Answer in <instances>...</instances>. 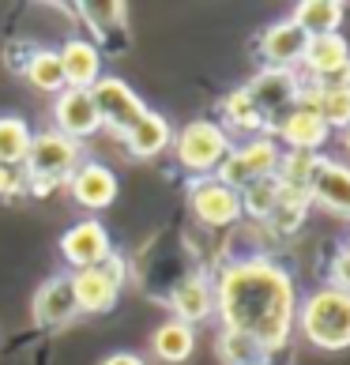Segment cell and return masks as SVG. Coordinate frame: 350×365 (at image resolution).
Listing matches in <instances>:
<instances>
[{
  "mask_svg": "<svg viewBox=\"0 0 350 365\" xmlns=\"http://www.w3.org/2000/svg\"><path fill=\"white\" fill-rule=\"evenodd\" d=\"M211 287L222 328L249 335L264 354H275L290 343L294 317H298V287L287 267L264 256H245L226 264Z\"/></svg>",
  "mask_w": 350,
  "mask_h": 365,
  "instance_id": "1",
  "label": "cell"
},
{
  "mask_svg": "<svg viewBox=\"0 0 350 365\" xmlns=\"http://www.w3.org/2000/svg\"><path fill=\"white\" fill-rule=\"evenodd\" d=\"M294 328L320 350H346L350 346V294L335 287H320L298 305Z\"/></svg>",
  "mask_w": 350,
  "mask_h": 365,
  "instance_id": "2",
  "label": "cell"
},
{
  "mask_svg": "<svg viewBox=\"0 0 350 365\" xmlns=\"http://www.w3.org/2000/svg\"><path fill=\"white\" fill-rule=\"evenodd\" d=\"M79 162H83V147H79V140L61 136L57 128L38 132V136L31 140L26 162H23L26 188H31L34 196H46L57 185H68V178L79 170Z\"/></svg>",
  "mask_w": 350,
  "mask_h": 365,
  "instance_id": "3",
  "label": "cell"
},
{
  "mask_svg": "<svg viewBox=\"0 0 350 365\" xmlns=\"http://www.w3.org/2000/svg\"><path fill=\"white\" fill-rule=\"evenodd\" d=\"M230 132L215 120H188V125L173 136V151H177V166L188 178H215L222 158L230 155Z\"/></svg>",
  "mask_w": 350,
  "mask_h": 365,
  "instance_id": "4",
  "label": "cell"
},
{
  "mask_svg": "<svg viewBox=\"0 0 350 365\" xmlns=\"http://www.w3.org/2000/svg\"><path fill=\"white\" fill-rule=\"evenodd\" d=\"M279 143L272 136H252L245 143L230 147V155L222 158V166L215 170V178H219L226 188H234V192H245L249 185H257L264 178H275L279 170Z\"/></svg>",
  "mask_w": 350,
  "mask_h": 365,
  "instance_id": "5",
  "label": "cell"
},
{
  "mask_svg": "<svg viewBox=\"0 0 350 365\" xmlns=\"http://www.w3.org/2000/svg\"><path fill=\"white\" fill-rule=\"evenodd\" d=\"M91 102H94V110H98V120L105 128H113L117 136H125V132L147 113L143 98L117 76H102L98 83L91 87Z\"/></svg>",
  "mask_w": 350,
  "mask_h": 365,
  "instance_id": "6",
  "label": "cell"
},
{
  "mask_svg": "<svg viewBox=\"0 0 350 365\" xmlns=\"http://www.w3.org/2000/svg\"><path fill=\"white\" fill-rule=\"evenodd\" d=\"M302 87H305V83L298 79V72H290V68H264V72L245 87L249 98H252V106H257L260 117L267 120V132L275 128V120H279L282 113H290L294 106H298Z\"/></svg>",
  "mask_w": 350,
  "mask_h": 365,
  "instance_id": "7",
  "label": "cell"
},
{
  "mask_svg": "<svg viewBox=\"0 0 350 365\" xmlns=\"http://www.w3.org/2000/svg\"><path fill=\"white\" fill-rule=\"evenodd\" d=\"M188 207L204 226H234L241 219V196L219 178L188 181Z\"/></svg>",
  "mask_w": 350,
  "mask_h": 365,
  "instance_id": "8",
  "label": "cell"
},
{
  "mask_svg": "<svg viewBox=\"0 0 350 365\" xmlns=\"http://www.w3.org/2000/svg\"><path fill=\"white\" fill-rule=\"evenodd\" d=\"M110 252H113L110 230H105L98 219H83V222H76V226H68V234L61 237V256L76 267V272H83V267L102 264Z\"/></svg>",
  "mask_w": 350,
  "mask_h": 365,
  "instance_id": "9",
  "label": "cell"
},
{
  "mask_svg": "<svg viewBox=\"0 0 350 365\" xmlns=\"http://www.w3.org/2000/svg\"><path fill=\"white\" fill-rule=\"evenodd\" d=\"M272 132L282 140L287 151H309V155H320V147L331 140V128L320 120V113L305 110V106H294L290 113H282Z\"/></svg>",
  "mask_w": 350,
  "mask_h": 365,
  "instance_id": "10",
  "label": "cell"
},
{
  "mask_svg": "<svg viewBox=\"0 0 350 365\" xmlns=\"http://www.w3.org/2000/svg\"><path fill=\"white\" fill-rule=\"evenodd\" d=\"M53 128L68 140H83V136H94L102 128L98 120V110L91 102V91H72L64 87L53 102Z\"/></svg>",
  "mask_w": 350,
  "mask_h": 365,
  "instance_id": "11",
  "label": "cell"
},
{
  "mask_svg": "<svg viewBox=\"0 0 350 365\" xmlns=\"http://www.w3.org/2000/svg\"><path fill=\"white\" fill-rule=\"evenodd\" d=\"M117 173L102 162H79V170L68 178V192L87 211H105L117 200Z\"/></svg>",
  "mask_w": 350,
  "mask_h": 365,
  "instance_id": "12",
  "label": "cell"
},
{
  "mask_svg": "<svg viewBox=\"0 0 350 365\" xmlns=\"http://www.w3.org/2000/svg\"><path fill=\"white\" fill-rule=\"evenodd\" d=\"M61 72H64V87L72 91H91L102 79V49L87 42V38H68L61 49Z\"/></svg>",
  "mask_w": 350,
  "mask_h": 365,
  "instance_id": "13",
  "label": "cell"
},
{
  "mask_svg": "<svg viewBox=\"0 0 350 365\" xmlns=\"http://www.w3.org/2000/svg\"><path fill=\"white\" fill-rule=\"evenodd\" d=\"M79 317L76 294H72V275H49L34 294V324L42 328H61Z\"/></svg>",
  "mask_w": 350,
  "mask_h": 365,
  "instance_id": "14",
  "label": "cell"
},
{
  "mask_svg": "<svg viewBox=\"0 0 350 365\" xmlns=\"http://www.w3.org/2000/svg\"><path fill=\"white\" fill-rule=\"evenodd\" d=\"M170 313L173 320H181V324H200V320H207L215 313V287H211V279L207 275H185L177 287L170 290Z\"/></svg>",
  "mask_w": 350,
  "mask_h": 365,
  "instance_id": "15",
  "label": "cell"
},
{
  "mask_svg": "<svg viewBox=\"0 0 350 365\" xmlns=\"http://www.w3.org/2000/svg\"><path fill=\"white\" fill-rule=\"evenodd\" d=\"M79 11H83L94 38L105 46V53H125V46H128L125 4H117V0H87V4H79Z\"/></svg>",
  "mask_w": 350,
  "mask_h": 365,
  "instance_id": "16",
  "label": "cell"
},
{
  "mask_svg": "<svg viewBox=\"0 0 350 365\" xmlns=\"http://www.w3.org/2000/svg\"><path fill=\"white\" fill-rule=\"evenodd\" d=\"M305 46H309V38L294 26V19L272 23L260 34V57L267 61V68H290L294 72V64H302V57H305Z\"/></svg>",
  "mask_w": 350,
  "mask_h": 365,
  "instance_id": "17",
  "label": "cell"
},
{
  "mask_svg": "<svg viewBox=\"0 0 350 365\" xmlns=\"http://www.w3.org/2000/svg\"><path fill=\"white\" fill-rule=\"evenodd\" d=\"M72 294H76L79 313H110L120 297V287L94 264V267H83V272H72Z\"/></svg>",
  "mask_w": 350,
  "mask_h": 365,
  "instance_id": "18",
  "label": "cell"
},
{
  "mask_svg": "<svg viewBox=\"0 0 350 365\" xmlns=\"http://www.w3.org/2000/svg\"><path fill=\"white\" fill-rule=\"evenodd\" d=\"M313 204L328 207L331 215H343L350 219V166L335 158H324L316 170V181H313Z\"/></svg>",
  "mask_w": 350,
  "mask_h": 365,
  "instance_id": "19",
  "label": "cell"
},
{
  "mask_svg": "<svg viewBox=\"0 0 350 365\" xmlns=\"http://www.w3.org/2000/svg\"><path fill=\"white\" fill-rule=\"evenodd\" d=\"M120 140L128 143V151L136 155V158H155V155H163L166 147L173 143V128H170V120L163 113L147 110Z\"/></svg>",
  "mask_w": 350,
  "mask_h": 365,
  "instance_id": "20",
  "label": "cell"
},
{
  "mask_svg": "<svg viewBox=\"0 0 350 365\" xmlns=\"http://www.w3.org/2000/svg\"><path fill=\"white\" fill-rule=\"evenodd\" d=\"M343 16H346L343 4H335V0H302L294 8V26L305 38H324V34H339Z\"/></svg>",
  "mask_w": 350,
  "mask_h": 365,
  "instance_id": "21",
  "label": "cell"
},
{
  "mask_svg": "<svg viewBox=\"0 0 350 365\" xmlns=\"http://www.w3.org/2000/svg\"><path fill=\"white\" fill-rule=\"evenodd\" d=\"M346 61H350V42H346L343 34L309 38L305 57H302V64L313 72V79H324V76H331V72H339Z\"/></svg>",
  "mask_w": 350,
  "mask_h": 365,
  "instance_id": "22",
  "label": "cell"
},
{
  "mask_svg": "<svg viewBox=\"0 0 350 365\" xmlns=\"http://www.w3.org/2000/svg\"><path fill=\"white\" fill-rule=\"evenodd\" d=\"M298 106L320 113L328 128H350V91H320V87H302Z\"/></svg>",
  "mask_w": 350,
  "mask_h": 365,
  "instance_id": "23",
  "label": "cell"
},
{
  "mask_svg": "<svg viewBox=\"0 0 350 365\" xmlns=\"http://www.w3.org/2000/svg\"><path fill=\"white\" fill-rule=\"evenodd\" d=\"M151 350L158 358H163L166 365H181L192 358V350H196V335L188 324L181 320H166V324H158L155 335H151Z\"/></svg>",
  "mask_w": 350,
  "mask_h": 365,
  "instance_id": "24",
  "label": "cell"
},
{
  "mask_svg": "<svg viewBox=\"0 0 350 365\" xmlns=\"http://www.w3.org/2000/svg\"><path fill=\"white\" fill-rule=\"evenodd\" d=\"M309 207H313V196H309V192H298V188H282L279 185V200H275L272 215H267V226H272L275 234L290 237V234H298V230H302Z\"/></svg>",
  "mask_w": 350,
  "mask_h": 365,
  "instance_id": "25",
  "label": "cell"
},
{
  "mask_svg": "<svg viewBox=\"0 0 350 365\" xmlns=\"http://www.w3.org/2000/svg\"><path fill=\"white\" fill-rule=\"evenodd\" d=\"M324 155H309V151H282L279 155V170H275V181L282 188H298V192L313 196V181H316V170Z\"/></svg>",
  "mask_w": 350,
  "mask_h": 365,
  "instance_id": "26",
  "label": "cell"
},
{
  "mask_svg": "<svg viewBox=\"0 0 350 365\" xmlns=\"http://www.w3.org/2000/svg\"><path fill=\"white\" fill-rule=\"evenodd\" d=\"M222 128L226 132H249V136H260V132H267V120L260 117V110L252 106V98H249V91L245 87H237V91H230L222 98Z\"/></svg>",
  "mask_w": 350,
  "mask_h": 365,
  "instance_id": "27",
  "label": "cell"
},
{
  "mask_svg": "<svg viewBox=\"0 0 350 365\" xmlns=\"http://www.w3.org/2000/svg\"><path fill=\"white\" fill-rule=\"evenodd\" d=\"M23 76L34 91L46 94H61L64 91V72H61V57L57 49H31L23 61Z\"/></svg>",
  "mask_w": 350,
  "mask_h": 365,
  "instance_id": "28",
  "label": "cell"
},
{
  "mask_svg": "<svg viewBox=\"0 0 350 365\" xmlns=\"http://www.w3.org/2000/svg\"><path fill=\"white\" fill-rule=\"evenodd\" d=\"M34 132L23 117H0V166H23Z\"/></svg>",
  "mask_w": 350,
  "mask_h": 365,
  "instance_id": "29",
  "label": "cell"
},
{
  "mask_svg": "<svg viewBox=\"0 0 350 365\" xmlns=\"http://www.w3.org/2000/svg\"><path fill=\"white\" fill-rule=\"evenodd\" d=\"M215 350H219L222 365H260V361H267V354L249 339V335L230 331V328H222V335H219V343H215Z\"/></svg>",
  "mask_w": 350,
  "mask_h": 365,
  "instance_id": "30",
  "label": "cell"
},
{
  "mask_svg": "<svg viewBox=\"0 0 350 365\" xmlns=\"http://www.w3.org/2000/svg\"><path fill=\"white\" fill-rule=\"evenodd\" d=\"M237 196H241V215H249V219H257V222H267V215H272L275 200H279V181L264 178V181L249 185L245 192H237Z\"/></svg>",
  "mask_w": 350,
  "mask_h": 365,
  "instance_id": "31",
  "label": "cell"
},
{
  "mask_svg": "<svg viewBox=\"0 0 350 365\" xmlns=\"http://www.w3.org/2000/svg\"><path fill=\"white\" fill-rule=\"evenodd\" d=\"M23 188H26L23 166H0V200H4V196H19Z\"/></svg>",
  "mask_w": 350,
  "mask_h": 365,
  "instance_id": "32",
  "label": "cell"
},
{
  "mask_svg": "<svg viewBox=\"0 0 350 365\" xmlns=\"http://www.w3.org/2000/svg\"><path fill=\"white\" fill-rule=\"evenodd\" d=\"M331 287L350 294V249H339V256L331 260Z\"/></svg>",
  "mask_w": 350,
  "mask_h": 365,
  "instance_id": "33",
  "label": "cell"
},
{
  "mask_svg": "<svg viewBox=\"0 0 350 365\" xmlns=\"http://www.w3.org/2000/svg\"><path fill=\"white\" fill-rule=\"evenodd\" d=\"M313 87H320V91H350V61L343 64L339 72H331L324 79H313Z\"/></svg>",
  "mask_w": 350,
  "mask_h": 365,
  "instance_id": "34",
  "label": "cell"
},
{
  "mask_svg": "<svg viewBox=\"0 0 350 365\" xmlns=\"http://www.w3.org/2000/svg\"><path fill=\"white\" fill-rule=\"evenodd\" d=\"M98 267H102V272H105V275H110V279L117 282V287H125L128 264H125V256H120V252H110V256H105V260H102Z\"/></svg>",
  "mask_w": 350,
  "mask_h": 365,
  "instance_id": "35",
  "label": "cell"
},
{
  "mask_svg": "<svg viewBox=\"0 0 350 365\" xmlns=\"http://www.w3.org/2000/svg\"><path fill=\"white\" fill-rule=\"evenodd\" d=\"M102 365H147L140 354H132V350H117V354L102 358Z\"/></svg>",
  "mask_w": 350,
  "mask_h": 365,
  "instance_id": "36",
  "label": "cell"
},
{
  "mask_svg": "<svg viewBox=\"0 0 350 365\" xmlns=\"http://www.w3.org/2000/svg\"><path fill=\"white\" fill-rule=\"evenodd\" d=\"M343 143H346V151H350V128H343Z\"/></svg>",
  "mask_w": 350,
  "mask_h": 365,
  "instance_id": "37",
  "label": "cell"
},
{
  "mask_svg": "<svg viewBox=\"0 0 350 365\" xmlns=\"http://www.w3.org/2000/svg\"><path fill=\"white\" fill-rule=\"evenodd\" d=\"M346 249H350V241H346Z\"/></svg>",
  "mask_w": 350,
  "mask_h": 365,
  "instance_id": "38",
  "label": "cell"
},
{
  "mask_svg": "<svg viewBox=\"0 0 350 365\" xmlns=\"http://www.w3.org/2000/svg\"><path fill=\"white\" fill-rule=\"evenodd\" d=\"M260 365H267V361H260Z\"/></svg>",
  "mask_w": 350,
  "mask_h": 365,
  "instance_id": "39",
  "label": "cell"
}]
</instances>
